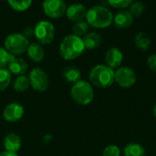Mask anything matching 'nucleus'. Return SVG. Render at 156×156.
Here are the masks:
<instances>
[{"mask_svg":"<svg viewBox=\"0 0 156 156\" xmlns=\"http://www.w3.org/2000/svg\"><path fill=\"white\" fill-rule=\"evenodd\" d=\"M120 154H121L120 149L116 145L107 146L102 153V156H120Z\"/></svg>","mask_w":156,"mask_h":156,"instance_id":"cd10ccee","label":"nucleus"},{"mask_svg":"<svg viewBox=\"0 0 156 156\" xmlns=\"http://www.w3.org/2000/svg\"><path fill=\"white\" fill-rule=\"evenodd\" d=\"M114 74L113 69L108 65L99 64L90 70L89 78L93 86L101 88H107L113 84Z\"/></svg>","mask_w":156,"mask_h":156,"instance_id":"7ed1b4c3","label":"nucleus"},{"mask_svg":"<svg viewBox=\"0 0 156 156\" xmlns=\"http://www.w3.org/2000/svg\"><path fill=\"white\" fill-rule=\"evenodd\" d=\"M29 45L28 39L21 33H13L8 35L4 41V48L11 55L16 56L27 51Z\"/></svg>","mask_w":156,"mask_h":156,"instance_id":"39448f33","label":"nucleus"},{"mask_svg":"<svg viewBox=\"0 0 156 156\" xmlns=\"http://www.w3.org/2000/svg\"><path fill=\"white\" fill-rule=\"evenodd\" d=\"M30 86V83H29V79L28 77H27L26 75H18L14 83H13V88L15 89V91L16 92H25Z\"/></svg>","mask_w":156,"mask_h":156,"instance_id":"aec40b11","label":"nucleus"},{"mask_svg":"<svg viewBox=\"0 0 156 156\" xmlns=\"http://www.w3.org/2000/svg\"><path fill=\"white\" fill-rule=\"evenodd\" d=\"M7 2L14 10L18 12L26 11L32 4V0H7Z\"/></svg>","mask_w":156,"mask_h":156,"instance_id":"4be33fe9","label":"nucleus"},{"mask_svg":"<svg viewBox=\"0 0 156 156\" xmlns=\"http://www.w3.org/2000/svg\"><path fill=\"white\" fill-rule=\"evenodd\" d=\"M21 143L20 137L14 132L6 134L4 138V148L6 152L16 153L20 149Z\"/></svg>","mask_w":156,"mask_h":156,"instance_id":"2eb2a0df","label":"nucleus"},{"mask_svg":"<svg viewBox=\"0 0 156 156\" xmlns=\"http://www.w3.org/2000/svg\"><path fill=\"white\" fill-rule=\"evenodd\" d=\"M23 35H24L27 39H28V38L34 36V29H30V28L26 29L24 30V32H23Z\"/></svg>","mask_w":156,"mask_h":156,"instance_id":"c756f323","label":"nucleus"},{"mask_svg":"<svg viewBox=\"0 0 156 156\" xmlns=\"http://www.w3.org/2000/svg\"><path fill=\"white\" fill-rule=\"evenodd\" d=\"M27 56L30 60H32L35 63H39L44 59L45 56V52H44V49L42 47L41 44H39L38 42H32L29 43L27 51Z\"/></svg>","mask_w":156,"mask_h":156,"instance_id":"dca6fc26","label":"nucleus"},{"mask_svg":"<svg viewBox=\"0 0 156 156\" xmlns=\"http://www.w3.org/2000/svg\"><path fill=\"white\" fill-rule=\"evenodd\" d=\"M11 73L8 69L2 68L0 69V91H4L11 83Z\"/></svg>","mask_w":156,"mask_h":156,"instance_id":"b1692460","label":"nucleus"},{"mask_svg":"<svg viewBox=\"0 0 156 156\" xmlns=\"http://www.w3.org/2000/svg\"><path fill=\"white\" fill-rule=\"evenodd\" d=\"M8 71L11 73V74H16V75H23L27 70V62L19 57L13 56L10 60V62L7 64Z\"/></svg>","mask_w":156,"mask_h":156,"instance_id":"ddd939ff","label":"nucleus"},{"mask_svg":"<svg viewBox=\"0 0 156 156\" xmlns=\"http://www.w3.org/2000/svg\"><path fill=\"white\" fill-rule=\"evenodd\" d=\"M62 77L63 79L69 84H76L77 82L80 81L81 74L80 71L75 66H69L63 69L62 71Z\"/></svg>","mask_w":156,"mask_h":156,"instance_id":"f3484780","label":"nucleus"},{"mask_svg":"<svg viewBox=\"0 0 156 156\" xmlns=\"http://www.w3.org/2000/svg\"><path fill=\"white\" fill-rule=\"evenodd\" d=\"M154 117H155L156 119V104L155 106H154Z\"/></svg>","mask_w":156,"mask_h":156,"instance_id":"2f4dec72","label":"nucleus"},{"mask_svg":"<svg viewBox=\"0 0 156 156\" xmlns=\"http://www.w3.org/2000/svg\"><path fill=\"white\" fill-rule=\"evenodd\" d=\"M114 82L123 88L131 87L136 82L135 73L129 67H121L115 72Z\"/></svg>","mask_w":156,"mask_h":156,"instance_id":"1a4fd4ad","label":"nucleus"},{"mask_svg":"<svg viewBox=\"0 0 156 156\" xmlns=\"http://www.w3.org/2000/svg\"><path fill=\"white\" fill-rule=\"evenodd\" d=\"M144 148L139 143H129L124 148V156H144Z\"/></svg>","mask_w":156,"mask_h":156,"instance_id":"6ab92c4d","label":"nucleus"},{"mask_svg":"<svg viewBox=\"0 0 156 156\" xmlns=\"http://www.w3.org/2000/svg\"><path fill=\"white\" fill-rule=\"evenodd\" d=\"M42 7L47 17L50 18H59L66 15L68 6L64 0H44Z\"/></svg>","mask_w":156,"mask_h":156,"instance_id":"0eeeda50","label":"nucleus"},{"mask_svg":"<svg viewBox=\"0 0 156 156\" xmlns=\"http://www.w3.org/2000/svg\"><path fill=\"white\" fill-rule=\"evenodd\" d=\"M29 83L32 88L38 92H44L48 87V77L41 68H34L29 73Z\"/></svg>","mask_w":156,"mask_h":156,"instance_id":"6e6552de","label":"nucleus"},{"mask_svg":"<svg viewBox=\"0 0 156 156\" xmlns=\"http://www.w3.org/2000/svg\"><path fill=\"white\" fill-rule=\"evenodd\" d=\"M89 24L87 23V21H79V22H76L72 28V31H73V34L78 36V37H82V36H85L87 33H88V30H89Z\"/></svg>","mask_w":156,"mask_h":156,"instance_id":"5701e85b","label":"nucleus"},{"mask_svg":"<svg viewBox=\"0 0 156 156\" xmlns=\"http://www.w3.org/2000/svg\"><path fill=\"white\" fill-rule=\"evenodd\" d=\"M24 115V108L19 103H10L3 111V118L5 121L16 122L18 121Z\"/></svg>","mask_w":156,"mask_h":156,"instance_id":"9d476101","label":"nucleus"},{"mask_svg":"<svg viewBox=\"0 0 156 156\" xmlns=\"http://www.w3.org/2000/svg\"><path fill=\"white\" fill-rule=\"evenodd\" d=\"M85 47L82 38L74 34L66 36L60 42L59 54L64 60H74L80 56L84 51Z\"/></svg>","mask_w":156,"mask_h":156,"instance_id":"f257e3e1","label":"nucleus"},{"mask_svg":"<svg viewBox=\"0 0 156 156\" xmlns=\"http://www.w3.org/2000/svg\"><path fill=\"white\" fill-rule=\"evenodd\" d=\"M107 1L112 6L119 9L129 7L131 4L133 2V0H107Z\"/></svg>","mask_w":156,"mask_h":156,"instance_id":"bb28decb","label":"nucleus"},{"mask_svg":"<svg viewBox=\"0 0 156 156\" xmlns=\"http://www.w3.org/2000/svg\"><path fill=\"white\" fill-rule=\"evenodd\" d=\"M113 22L117 29H126L133 24V17L129 11L121 10L113 16Z\"/></svg>","mask_w":156,"mask_h":156,"instance_id":"4468645a","label":"nucleus"},{"mask_svg":"<svg viewBox=\"0 0 156 156\" xmlns=\"http://www.w3.org/2000/svg\"><path fill=\"white\" fill-rule=\"evenodd\" d=\"M0 156H18L16 154V153H11V152H3L0 154Z\"/></svg>","mask_w":156,"mask_h":156,"instance_id":"7c9ffc66","label":"nucleus"},{"mask_svg":"<svg viewBox=\"0 0 156 156\" xmlns=\"http://www.w3.org/2000/svg\"><path fill=\"white\" fill-rule=\"evenodd\" d=\"M13 56L14 55H11L10 53H8L5 48L0 47V69L7 66L8 63L10 62V60Z\"/></svg>","mask_w":156,"mask_h":156,"instance_id":"a878e982","label":"nucleus"},{"mask_svg":"<svg viewBox=\"0 0 156 156\" xmlns=\"http://www.w3.org/2000/svg\"><path fill=\"white\" fill-rule=\"evenodd\" d=\"M147 63H148L149 68H150L153 72L156 73V54H153V55H151V56L148 58Z\"/></svg>","mask_w":156,"mask_h":156,"instance_id":"c85d7f7f","label":"nucleus"},{"mask_svg":"<svg viewBox=\"0 0 156 156\" xmlns=\"http://www.w3.org/2000/svg\"><path fill=\"white\" fill-rule=\"evenodd\" d=\"M88 9L86 8L85 6L80 3L72 4L67 7L66 10V16L67 17L73 22H79L82 21L84 18H86Z\"/></svg>","mask_w":156,"mask_h":156,"instance_id":"9b49d317","label":"nucleus"},{"mask_svg":"<svg viewBox=\"0 0 156 156\" xmlns=\"http://www.w3.org/2000/svg\"><path fill=\"white\" fill-rule=\"evenodd\" d=\"M82 40H83L85 49H89V50L97 49L98 47L101 46V41H102L101 35L99 33H97V32H90V33H87L83 37Z\"/></svg>","mask_w":156,"mask_h":156,"instance_id":"a211bd4d","label":"nucleus"},{"mask_svg":"<svg viewBox=\"0 0 156 156\" xmlns=\"http://www.w3.org/2000/svg\"><path fill=\"white\" fill-rule=\"evenodd\" d=\"M34 36L41 45H47L53 41L55 37V27L48 20L37 22L34 28Z\"/></svg>","mask_w":156,"mask_h":156,"instance_id":"423d86ee","label":"nucleus"},{"mask_svg":"<svg viewBox=\"0 0 156 156\" xmlns=\"http://www.w3.org/2000/svg\"><path fill=\"white\" fill-rule=\"evenodd\" d=\"M70 96L77 104L87 106L92 102L94 92L90 83L80 80L72 86L70 89Z\"/></svg>","mask_w":156,"mask_h":156,"instance_id":"20e7f679","label":"nucleus"},{"mask_svg":"<svg viewBox=\"0 0 156 156\" xmlns=\"http://www.w3.org/2000/svg\"><path fill=\"white\" fill-rule=\"evenodd\" d=\"M134 43L138 49L145 51L149 48L151 44V40L145 33L138 32L134 37Z\"/></svg>","mask_w":156,"mask_h":156,"instance_id":"412c9836","label":"nucleus"},{"mask_svg":"<svg viewBox=\"0 0 156 156\" xmlns=\"http://www.w3.org/2000/svg\"><path fill=\"white\" fill-rule=\"evenodd\" d=\"M129 7H130L129 12L132 14V16H133V17H139V16H141V15L144 12V9H145L144 4L143 2H141V1L133 2Z\"/></svg>","mask_w":156,"mask_h":156,"instance_id":"393cba45","label":"nucleus"},{"mask_svg":"<svg viewBox=\"0 0 156 156\" xmlns=\"http://www.w3.org/2000/svg\"><path fill=\"white\" fill-rule=\"evenodd\" d=\"M123 60V54L118 48H111L105 54V62L112 69L119 67Z\"/></svg>","mask_w":156,"mask_h":156,"instance_id":"f8f14e48","label":"nucleus"},{"mask_svg":"<svg viewBox=\"0 0 156 156\" xmlns=\"http://www.w3.org/2000/svg\"><path fill=\"white\" fill-rule=\"evenodd\" d=\"M86 19L87 23L95 29H105L113 22V15L105 6H94L88 9Z\"/></svg>","mask_w":156,"mask_h":156,"instance_id":"f03ea898","label":"nucleus"}]
</instances>
